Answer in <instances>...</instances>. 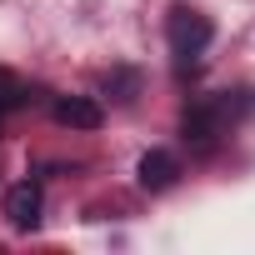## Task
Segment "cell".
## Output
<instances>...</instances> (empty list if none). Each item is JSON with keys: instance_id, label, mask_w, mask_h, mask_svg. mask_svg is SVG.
I'll return each instance as SVG.
<instances>
[{"instance_id": "7a4b0ae2", "label": "cell", "mask_w": 255, "mask_h": 255, "mask_svg": "<svg viewBox=\"0 0 255 255\" xmlns=\"http://www.w3.org/2000/svg\"><path fill=\"white\" fill-rule=\"evenodd\" d=\"M220 125H225V100H195L185 110V120H180V135H185V145L210 150L215 135H220Z\"/></svg>"}, {"instance_id": "6da1fadb", "label": "cell", "mask_w": 255, "mask_h": 255, "mask_svg": "<svg viewBox=\"0 0 255 255\" xmlns=\"http://www.w3.org/2000/svg\"><path fill=\"white\" fill-rule=\"evenodd\" d=\"M165 35H170V50H175V60L180 65H195L200 55H205V45H210V20L200 15V10H190V5H175L170 10V20H165Z\"/></svg>"}, {"instance_id": "3957f363", "label": "cell", "mask_w": 255, "mask_h": 255, "mask_svg": "<svg viewBox=\"0 0 255 255\" xmlns=\"http://www.w3.org/2000/svg\"><path fill=\"white\" fill-rule=\"evenodd\" d=\"M40 185L35 180H20V185H10L5 190V220L15 225V230H35L40 225Z\"/></svg>"}, {"instance_id": "5b68a950", "label": "cell", "mask_w": 255, "mask_h": 255, "mask_svg": "<svg viewBox=\"0 0 255 255\" xmlns=\"http://www.w3.org/2000/svg\"><path fill=\"white\" fill-rule=\"evenodd\" d=\"M175 175H180V165H175V155L170 150H145L140 155V165H135V180H140V190H170L175 185Z\"/></svg>"}, {"instance_id": "277c9868", "label": "cell", "mask_w": 255, "mask_h": 255, "mask_svg": "<svg viewBox=\"0 0 255 255\" xmlns=\"http://www.w3.org/2000/svg\"><path fill=\"white\" fill-rule=\"evenodd\" d=\"M50 110H55L60 125H70V130H100V120H105L100 100H90V95H55Z\"/></svg>"}, {"instance_id": "8992f818", "label": "cell", "mask_w": 255, "mask_h": 255, "mask_svg": "<svg viewBox=\"0 0 255 255\" xmlns=\"http://www.w3.org/2000/svg\"><path fill=\"white\" fill-rule=\"evenodd\" d=\"M35 95L15 80V75H5V70H0V110H15V105H30Z\"/></svg>"}]
</instances>
